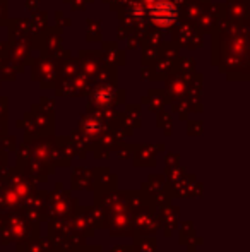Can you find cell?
Listing matches in <instances>:
<instances>
[{"label":"cell","instance_id":"obj_1","mask_svg":"<svg viewBox=\"0 0 250 252\" xmlns=\"http://www.w3.org/2000/svg\"><path fill=\"white\" fill-rule=\"evenodd\" d=\"M151 19H153L154 24L161 28L171 26L177 19V7L168 0H160L151 9Z\"/></svg>","mask_w":250,"mask_h":252}]
</instances>
